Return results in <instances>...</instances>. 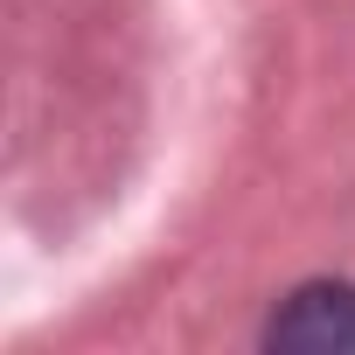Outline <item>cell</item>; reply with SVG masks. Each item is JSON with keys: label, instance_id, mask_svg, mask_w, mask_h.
Wrapping results in <instances>:
<instances>
[{"label": "cell", "instance_id": "1", "mask_svg": "<svg viewBox=\"0 0 355 355\" xmlns=\"http://www.w3.org/2000/svg\"><path fill=\"white\" fill-rule=\"evenodd\" d=\"M272 348H355V286H300L272 327Z\"/></svg>", "mask_w": 355, "mask_h": 355}]
</instances>
